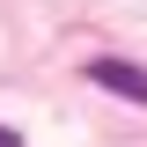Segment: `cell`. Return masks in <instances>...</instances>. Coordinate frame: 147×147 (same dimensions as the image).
Here are the masks:
<instances>
[{"mask_svg": "<svg viewBox=\"0 0 147 147\" xmlns=\"http://www.w3.org/2000/svg\"><path fill=\"white\" fill-rule=\"evenodd\" d=\"M88 81L110 96H132V103H147V66H132V59H88Z\"/></svg>", "mask_w": 147, "mask_h": 147, "instance_id": "cell-1", "label": "cell"}, {"mask_svg": "<svg viewBox=\"0 0 147 147\" xmlns=\"http://www.w3.org/2000/svg\"><path fill=\"white\" fill-rule=\"evenodd\" d=\"M0 147H22V140H15V132H7V125H0Z\"/></svg>", "mask_w": 147, "mask_h": 147, "instance_id": "cell-2", "label": "cell"}]
</instances>
